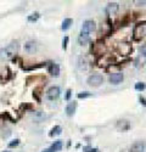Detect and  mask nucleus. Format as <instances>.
Masks as SVG:
<instances>
[{"label": "nucleus", "mask_w": 146, "mask_h": 152, "mask_svg": "<svg viewBox=\"0 0 146 152\" xmlns=\"http://www.w3.org/2000/svg\"><path fill=\"white\" fill-rule=\"evenodd\" d=\"M119 9V5L117 3H110L106 6V13L107 15H115Z\"/></svg>", "instance_id": "6e6552de"}, {"label": "nucleus", "mask_w": 146, "mask_h": 152, "mask_svg": "<svg viewBox=\"0 0 146 152\" xmlns=\"http://www.w3.org/2000/svg\"><path fill=\"white\" fill-rule=\"evenodd\" d=\"M24 50L28 54H34L37 51V43L34 40H29L24 44Z\"/></svg>", "instance_id": "423d86ee"}, {"label": "nucleus", "mask_w": 146, "mask_h": 152, "mask_svg": "<svg viewBox=\"0 0 146 152\" xmlns=\"http://www.w3.org/2000/svg\"><path fill=\"white\" fill-rule=\"evenodd\" d=\"M43 152H52V151H51V150H50V148H45V150H44V151H43Z\"/></svg>", "instance_id": "a878e982"}, {"label": "nucleus", "mask_w": 146, "mask_h": 152, "mask_svg": "<svg viewBox=\"0 0 146 152\" xmlns=\"http://www.w3.org/2000/svg\"><path fill=\"white\" fill-rule=\"evenodd\" d=\"M137 5H140V6H146V1H144V0H141V1H136Z\"/></svg>", "instance_id": "5701e85b"}, {"label": "nucleus", "mask_w": 146, "mask_h": 152, "mask_svg": "<svg viewBox=\"0 0 146 152\" xmlns=\"http://www.w3.org/2000/svg\"><path fill=\"white\" fill-rule=\"evenodd\" d=\"M145 89H146V84H145V83L139 82V83L135 84V90H137V91H142V90H145Z\"/></svg>", "instance_id": "f3484780"}, {"label": "nucleus", "mask_w": 146, "mask_h": 152, "mask_svg": "<svg viewBox=\"0 0 146 152\" xmlns=\"http://www.w3.org/2000/svg\"><path fill=\"white\" fill-rule=\"evenodd\" d=\"M77 96H78V99H86V98H90L91 96V94L90 93H79L78 95H77Z\"/></svg>", "instance_id": "a211bd4d"}, {"label": "nucleus", "mask_w": 146, "mask_h": 152, "mask_svg": "<svg viewBox=\"0 0 146 152\" xmlns=\"http://www.w3.org/2000/svg\"><path fill=\"white\" fill-rule=\"evenodd\" d=\"M123 79H124L123 74L119 73V72H117V73H112V74L108 77L110 83L113 84V85H118V84H120L122 82H123Z\"/></svg>", "instance_id": "39448f33"}, {"label": "nucleus", "mask_w": 146, "mask_h": 152, "mask_svg": "<svg viewBox=\"0 0 146 152\" xmlns=\"http://www.w3.org/2000/svg\"><path fill=\"white\" fill-rule=\"evenodd\" d=\"M76 108H77V102L76 101H71L66 106V115L69 116V117L73 116L74 115V112H76Z\"/></svg>", "instance_id": "1a4fd4ad"}, {"label": "nucleus", "mask_w": 146, "mask_h": 152, "mask_svg": "<svg viewBox=\"0 0 146 152\" xmlns=\"http://www.w3.org/2000/svg\"><path fill=\"white\" fill-rule=\"evenodd\" d=\"M39 17H40L39 12H34V13H32V15L28 16V21H29V22H37Z\"/></svg>", "instance_id": "dca6fc26"}, {"label": "nucleus", "mask_w": 146, "mask_h": 152, "mask_svg": "<svg viewBox=\"0 0 146 152\" xmlns=\"http://www.w3.org/2000/svg\"><path fill=\"white\" fill-rule=\"evenodd\" d=\"M117 127L122 130H127V129H129V122L128 121H119Z\"/></svg>", "instance_id": "2eb2a0df"}, {"label": "nucleus", "mask_w": 146, "mask_h": 152, "mask_svg": "<svg viewBox=\"0 0 146 152\" xmlns=\"http://www.w3.org/2000/svg\"><path fill=\"white\" fill-rule=\"evenodd\" d=\"M60 94H61V90L59 86H51V88H49L46 91V99L49 101H55L59 99Z\"/></svg>", "instance_id": "7ed1b4c3"}, {"label": "nucleus", "mask_w": 146, "mask_h": 152, "mask_svg": "<svg viewBox=\"0 0 146 152\" xmlns=\"http://www.w3.org/2000/svg\"><path fill=\"white\" fill-rule=\"evenodd\" d=\"M72 23H73V20H72V18H66V20H63L62 26H61L62 30H67V29L71 27Z\"/></svg>", "instance_id": "4468645a"}, {"label": "nucleus", "mask_w": 146, "mask_h": 152, "mask_svg": "<svg viewBox=\"0 0 146 152\" xmlns=\"http://www.w3.org/2000/svg\"><path fill=\"white\" fill-rule=\"evenodd\" d=\"M86 83H88V85H90V86H100L102 83H103V78H102V76H100V74H93V76H90V77H88V79H86Z\"/></svg>", "instance_id": "20e7f679"}, {"label": "nucleus", "mask_w": 146, "mask_h": 152, "mask_svg": "<svg viewBox=\"0 0 146 152\" xmlns=\"http://www.w3.org/2000/svg\"><path fill=\"white\" fill-rule=\"evenodd\" d=\"M49 73L54 77H59L60 76V66L57 63H51V65L49 66Z\"/></svg>", "instance_id": "9d476101"}, {"label": "nucleus", "mask_w": 146, "mask_h": 152, "mask_svg": "<svg viewBox=\"0 0 146 152\" xmlns=\"http://www.w3.org/2000/svg\"><path fill=\"white\" fill-rule=\"evenodd\" d=\"M83 152H97V148H93L90 146H84L83 147Z\"/></svg>", "instance_id": "aec40b11"}, {"label": "nucleus", "mask_w": 146, "mask_h": 152, "mask_svg": "<svg viewBox=\"0 0 146 152\" xmlns=\"http://www.w3.org/2000/svg\"><path fill=\"white\" fill-rule=\"evenodd\" d=\"M140 52H142V54H146V44H144V45L140 47Z\"/></svg>", "instance_id": "4be33fe9"}, {"label": "nucleus", "mask_w": 146, "mask_h": 152, "mask_svg": "<svg viewBox=\"0 0 146 152\" xmlns=\"http://www.w3.org/2000/svg\"><path fill=\"white\" fill-rule=\"evenodd\" d=\"M17 51H18L17 42H12L9 45H6L5 47H1L0 49V61H7V60L12 59L17 54Z\"/></svg>", "instance_id": "f257e3e1"}, {"label": "nucleus", "mask_w": 146, "mask_h": 152, "mask_svg": "<svg viewBox=\"0 0 146 152\" xmlns=\"http://www.w3.org/2000/svg\"><path fill=\"white\" fill-rule=\"evenodd\" d=\"M67 44H68V37H64V38H63V42H62V47H63V50L67 49Z\"/></svg>", "instance_id": "412c9836"}, {"label": "nucleus", "mask_w": 146, "mask_h": 152, "mask_svg": "<svg viewBox=\"0 0 146 152\" xmlns=\"http://www.w3.org/2000/svg\"><path fill=\"white\" fill-rule=\"evenodd\" d=\"M145 65H146V54L140 52L139 56H137L136 60H135V66L136 67H142Z\"/></svg>", "instance_id": "9b49d317"}, {"label": "nucleus", "mask_w": 146, "mask_h": 152, "mask_svg": "<svg viewBox=\"0 0 146 152\" xmlns=\"http://www.w3.org/2000/svg\"><path fill=\"white\" fill-rule=\"evenodd\" d=\"M62 146H63V142L61 140H57V141H55L49 148H50L52 152H57V151H60L62 148Z\"/></svg>", "instance_id": "f8f14e48"}, {"label": "nucleus", "mask_w": 146, "mask_h": 152, "mask_svg": "<svg viewBox=\"0 0 146 152\" xmlns=\"http://www.w3.org/2000/svg\"><path fill=\"white\" fill-rule=\"evenodd\" d=\"M71 94H72V91L68 89V90H67V94H66V100H69V98H71Z\"/></svg>", "instance_id": "b1692460"}, {"label": "nucleus", "mask_w": 146, "mask_h": 152, "mask_svg": "<svg viewBox=\"0 0 146 152\" xmlns=\"http://www.w3.org/2000/svg\"><path fill=\"white\" fill-rule=\"evenodd\" d=\"M145 147H146V145L144 141H137L130 147V152H144Z\"/></svg>", "instance_id": "0eeeda50"}, {"label": "nucleus", "mask_w": 146, "mask_h": 152, "mask_svg": "<svg viewBox=\"0 0 146 152\" xmlns=\"http://www.w3.org/2000/svg\"><path fill=\"white\" fill-rule=\"evenodd\" d=\"M140 101H141V103H142L144 106H146V102H145V99H144V98H140Z\"/></svg>", "instance_id": "393cba45"}, {"label": "nucleus", "mask_w": 146, "mask_h": 152, "mask_svg": "<svg viewBox=\"0 0 146 152\" xmlns=\"http://www.w3.org/2000/svg\"><path fill=\"white\" fill-rule=\"evenodd\" d=\"M5 152H7V151H5Z\"/></svg>", "instance_id": "bb28decb"}, {"label": "nucleus", "mask_w": 146, "mask_h": 152, "mask_svg": "<svg viewBox=\"0 0 146 152\" xmlns=\"http://www.w3.org/2000/svg\"><path fill=\"white\" fill-rule=\"evenodd\" d=\"M18 144H20V140H18V139H15V140H12V141L9 144V147H10V148L16 147V146H18Z\"/></svg>", "instance_id": "6ab92c4d"}, {"label": "nucleus", "mask_w": 146, "mask_h": 152, "mask_svg": "<svg viewBox=\"0 0 146 152\" xmlns=\"http://www.w3.org/2000/svg\"><path fill=\"white\" fill-rule=\"evenodd\" d=\"M61 127L60 125H55L54 128H52V129L50 130V133H49V136H55V135H60L61 134Z\"/></svg>", "instance_id": "ddd939ff"}, {"label": "nucleus", "mask_w": 146, "mask_h": 152, "mask_svg": "<svg viewBox=\"0 0 146 152\" xmlns=\"http://www.w3.org/2000/svg\"><path fill=\"white\" fill-rule=\"evenodd\" d=\"M95 28H96L95 22L93 20H86V21L83 22V26H82V29H80V33L90 37V33H93V32L95 30Z\"/></svg>", "instance_id": "f03ea898"}]
</instances>
